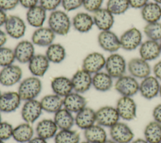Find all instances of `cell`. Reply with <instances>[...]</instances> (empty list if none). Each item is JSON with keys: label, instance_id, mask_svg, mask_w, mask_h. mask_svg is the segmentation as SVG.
Listing matches in <instances>:
<instances>
[{"label": "cell", "instance_id": "cell-26", "mask_svg": "<svg viewBox=\"0 0 161 143\" xmlns=\"http://www.w3.org/2000/svg\"><path fill=\"white\" fill-rule=\"evenodd\" d=\"M50 87L53 93L62 98L73 92L71 79L63 75L53 77L50 82Z\"/></svg>", "mask_w": 161, "mask_h": 143}, {"label": "cell", "instance_id": "cell-45", "mask_svg": "<svg viewBox=\"0 0 161 143\" xmlns=\"http://www.w3.org/2000/svg\"><path fill=\"white\" fill-rule=\"evenodd\" d=\"M19 4V0H0V9L7 12L13 10Z\"/></svg>", "mask_w": 161, "mask_h": 143}, {"label": "cell", "instance_id": "cell-34", "mask_svg": "<svg viewBox=\"0 0 161 143\" xmlns=\"http://www.w3.org/2000/svg\"><path fill=\"white\" fill-rule=\"evenodd\" d=\"M72 112L62 107L53 114V120L58 130L70 129L75 125L74 115Z\"/></svg>", "mask_w": 161, "mask_h": 143}, {"label": "cell", "instance_id": "cell-35", "mask_svg": "<svg viewBox=\"0 0 161 143\" xmlns=\"http://www.w3.org/2000/svg\"><path fill=\"white\" fill-rule=\"evenodd\" d=\"M45 55L50 63L59 64L64 61L67 53L65 47L62 44L53 42L47 47Z\"/></svg>", "mask_w": 161, "mask_h": 143}, {"label": "cell", "instance_id": "cell-6", "mask_svg": "<svg viewBox=\"0 0 161 143\" xmlns=\"http://www.w3.org/2000/svg\"><path fill=\"white\" fill-rule=\"evenodd\" d=\"M119 40L121 49L127 51H134L143 41V33L136 27H131L119 36Z\"/></svg>", "mask_w": 161, "mask_h": 143}, {"label": "cell", "instance_id": "cell-41", "mask_svg": "<svg viewBox=\"0 0 161 143\" xmlns=\"http://www.w3.org/2000/svg\"><path fill=\"white\" fill-rule=\"evenodd\" d=\"M14 127L7 121L0 122V139L4 141L9 140L13 137Z\"/></svg>", "mask_w": 161, "mask_h": 143}, {"label": "cell", "instance_id": "cell-58", "mask_svg": "<svg viewBox=\"0 0 161 143\" xmlns=\"http://www.w3.org/2000/svg\"><path fill=\"white\" fill-rule=\"evenodd\" d=\"M1 114H2V113L0 112V122L2 120V115H1Z\"/></svg>", "mask_w": 161, "mask_h": 143}, {"label": "cell", "instance_id": "cell-1", "mask_svg": "<svg viewBox=\"0 0 161 143\" xmlns=\"http://www.w3.org/2000/svg\"><path fill=\"white\" fill-rule=\"evenodd\" d=\"M48 27L58 36H66L69 33L72 21L67 13L64 10L56 9L50 12L48 16Z\"/></svg>", "mask_w": 161, "mask_h": 143}, {"label": "cell", "instance_id": "cell-2", "mask_svg": "<svg viewBox=\"0 0 161 143\" xmlns=\"http://www.w3.org/2000/svg\"><path fill=\"white\" fill-rule=\"evenodd\" d=\"M43 88L40 78L33 75L26 77L19 83L18 93L23 102L36 99Z\"/></svg>", "mask_w": 161, "mask_h": 143}, {"label": "cell", "instance_id": "cell-52", "mask_svg": "<svg viewBox=\"0 0 161 143\" xmlns=\"http://www.w3.org/2000/svg\"><path fill=\"white\" fill-rule=\"evenodd\" d=\"M7 16L8 14H6V12L0 9V28L3 26H4Z\"/></svg>", "mask_w": 161, "mask_h": 143}, {"label": "cell", "instance_id": "cell-33", "mask_svg": "<svg viewBox=\"0 0 161 143\" xmlns=\"http://www.w3.org/2000/svg\"><path fill=\"white\" fill-rule=\"evenodd\" d=\"M85 140L91 143H103L108 139V134L106 128L95 124L84 130Z\"/></svg>", "mask_w": 161, "mask_h": 143}, {"label": "cell", "instance_id": "cell-16", "mask_svg": "<svg viewBox=\"0 0 161 143\" xmlns=\"http://www.w3.org/2000/svg\"><path fill=\"white\" fill-rule=\"evenodd\" d=\"M22 100L17 91H6L0 95V112L9 114L19 108Z\"/></svg>", "mask_w": 161, "mask_h": 143}, {"label": "cell", "instance_id": "cell-47", "mask_svg": "<svg viewBox=\"0 0 161 143\" xmlns=\"http://www.w3.org/2000/svg\"><path fill=\"white\" fill-rule=\"evenodd\" d=\"M19 4L28 9L39 4V0H19Z\"/></svg>", "mask_w": 161, "mask_h": 143}, {"label": "cell", "instance_id": "cell-4", "mask_svg": "<svg viewBox=\"0 0 161 143\" xmlns=\"http://www.w3.org/2000/svg\"><path fill=\"white\" fill-rule=\"evenodd\" d=\"M115 107L123 121L130 122L137 117V104L133 97L120 96L116 102Z\"/></svg>", "mask_w": 161, "mask_h": 143}, {"label": "cell", "instance_id": "cell-51", "mask_svg": "<svg viewBox=\"0 0 161 143\" xmlns=\"http://www.w3.org/2000/svg\"><path fill=\"white\" fill-rule=\"evenodd\" d=\"M27 143H48L47 140L38 136H34Z\"/></svg>", "mask_w": 161, "mask_h": 143}, {"label": "cell", "instance_id": "cell-55", "mask_svg": "<svg viewBox=\"0 0 161 143\" xmlns=\"http://www.w3.org/2000/svg\"><path fill=\"white\" fill-rule=\"evenodd\" d=\"M152 1L155 2V3H158V4L161 5V0H152Z\"/></svg>", "mask_w": 161, "mask_h": 143}, {"label": "cell", "instance_id": "cell-56", "mask_svg": "<svg viewBox=\"0 0 161 143\" xmlns=\"http://www.w3.org/2000/svg\"><path fill=\"white\" fill-rule=\"evenodd\" d=\"M158 96L160 97L161 98V83H160V90H159V95Z\"/></svg>", "mask_w": 161, "mask_h": 143}, {"label": "cell", "instance_id": "cell-18", "mask_svg": "<svg viewBox=\"0 0 161 143\" xmlns=\"http://www.w3.org/2000/svg\"><path fill=\"white\" fill-rule=\"evenodd\" d=\"M16 61L21 64H28L35 55V45L31 41L22 40L13 48Z\"/></svg>", "mask_w": 161, "mask_h": 143}, {"label": "cell", "instance_id": "cell-25", "mask_svg": "<svg viewBox=\"0 0 161 143\" xmlns=\"http://www.w3.org/2000/svg\"><path fill=\"white\" fill-rule=\"evenodd\" d=\"M75 125L81 130H86L96 124V110L86 106L74 115Z\"/></svg>", "mask_w": 161, "mask_h": 143}, {"label": "cell", "instance_id": "cell-7", "mask_svg": "<svg viewBox=\"0 0 161 143\" xmlns=\"http://www.w3.org/2000/svg\"><path fill=\"white\" fill-rule=\"evenodd\" d=\"M110 139L116 143H131L135 139L131 127L125 121L119 120L109 129Z\"/></svg>", "mask_w": 161, "mask_h": 143}, {"label": "cell", "instance_id": "cell-46", "mask_svg": "<svg viewBox=\"0 0 161 143\" xmlns=\"http://www.w3.org/2000/svg\"><path fill=\"white\" fill-rule=\"evenodd\" d=\"M152 116L153 120L161 124V103L157 104L152 109Z\"/></svg>", "mask_w": 161, "mask_h": 143}, {"label": "cell", "instance_id": "cell-3", "mask_svg": "<svg viewBox=\"0 0 161 143\" xmlns=\"http://www.w3.org/2000/svg\"><path fill=\"white\" fill-rule=\"evenodd\" d=\"M104 70L116 80L126 74L127 61L125 57L118 52L110 53L106 58Z\"/></svg>", "mask_w": 161, "mask_h": 143}, {"label": "cell", "instance_id": "cell-10", "mask_svg": "<svg viewBox=\"0 0 161 143\" xmlns=\"http://www.w3.org/2000/svg\"><path fill=\"white\" fill-rule=\"evenodd\" d=\"M96 124L109 129L121 119L115 106L104 105L96 110Z\"/></svg>", "mask_w": 161, "mask_h": 143}, {"label": "cell", "instance_id": "cell-48", "mask_svg": "<svg viewBox=\"0 0 161 143\" xmlns=\"http://www.w3.org/2000/svg\"><path fill=\"white\" fill-rule=\"evenodd\" d=\"M130 8L134 9H142L147 3L149 2L148 0H128Z\"/></svg>", "mask_w": 161, "mask_h": 143}, {"label": "cell", "instance_id": "cell-32", "mask_svg": "<svg viewBox=\"0 0 161 143\" xmlns=\"http://www.w3.org/2000/svg\"><path fill=\"white\" fill-rule=\"evenodd\" d=\"M43 111L49 114H55L63 107V98L52 93L44 95L40 100Z\"/></svg>", "mask_w": 161, "mask_h": 143}, {"label": "cell", "instance_id": "cell-49", "mask_svg": "<svg viewBox=\"0 0 161 143\" xmlns=\"http://www.w3.org/2000/svg\"><path fill=\"white\" fill-rule=\"evenodd\" d=\"M152 75L161 82V60L156 62L152 67Z\"/></svg>", "mask_w": 161, "mask_h": 143}, {"label": "cell", "instance_id": "cell-54", "mask_svg": "<svg viewBox=\"0 0 161 143\" xmlns=\"http://www.w3.org/2000/svg\"><path fill=\"white\" fill-rule=\"evenodd\" d=\"M103 143H116L114 140H113L111 139H106L104 142Z\"/></svg>", "mask_w": 161, "mask_h": 143}, {"label": "cell", "instance_id": "cell-50", "mask_svg": "<svg viewBox=\"0 0 161 143\" xmlns=\"http://www.w3.org/2000/svg\"><path fill=\"white\" fill-rule=\"evenodd\" d=\"M8 41V35L4 30L0 28V47L4 46Z\"/></svg>", "mask_w": 161, "mask_h": 143}, {"label": "cell", "instance_id": "cell-42", "mask_svg": "<svg viewBox=\"0 0 161 143\" xmlns=\"http://www.w3.org/2000/svg\"><path fill=\"white\" fill-rule=\"evenodd\" d=\"M104 0H83L82 7L88 13H93L102 8Z\"/></svg>", "mask_w": 161, "mask_h": 143}, {"label": "cell", "instance_id": "cell-17", "mask_svg": "<svg viewBox=\"0 0 161 143\" xmlns=\"http://www.w3.org/2000/svg\"><path fill=\"white\" fill-rule=\"evenodd\" d=\"M92 75L82 68L77 70L70 78L73 91L84 94L92 87Z\"/></svg>", "mask_w": 161, "mask_h": 143}, {"label": "cell", "instance_id": "cell-30", "mask_svg": "<svg viewBox=\"0 0 161 143\" xmlns=\"http://www.w3.org/2000/svg\"><path fill=\"white\" fill-rule=\"evenodd\" d=\"M35 133L32 124L23 122L14 127L12 138L18 143H27L34 137Z\"/></svg>", "mask_w": 161, "mask_h": 143}, {"label": "cell", "instance_id": "cell-53", "mask_svg": "<svg viewBox=\"0 0 161 143\" xmlns=\"http://www.w3.org/2000/svg\"><path fill=\"white\" fill-rule=\"evenodd\" d=\"M131 143H148L143 137V138H136V139H134Z\"/></svg>", "mask_w": 161, "mask_h": 143}, {"label": "cell", "instance_id": "cell-13", "mask_svg": "<svg viewBox=\"0 0 161 143\" xmlns=\"http://www.w3.org/2000/svg\"><path fill=\"white\" fill-rule=\"evenodd\" d=\"M161 82L152 74L141 80L139 83L140 95L145 100H151L159 95Z\"/></svg>", "mask_w": 161, "mask_h": 143}, {"label": "cell", "instance_id": "cell-15", "mask_svg": "<svg viewBox=\"0 0 161 143\" xmlns=\"http://www.w3.org/2000/svg\"><path fill=\"white\" fill-rule=\"evenodd\" d=\"M106 58L100 52H91L83 58L82 68L92 75L102 71L104 69Z\"/></svg>", "mask_w": 161, "mask_h": 143}, {"label": "cell", "instance_id": "cell-39", "mask_svg": "<svg viewBox=\"0 0 161 143\" xmlns=\"http://www.w3.org/2000/svg\"><path fill=\"white\" fill-rule=\"evenodd\" d=\"M143 33L147 39L159 42L161 40V23L158 21L146 23L143 27Z\"/></svg>", "mask_w": 161, "mask_h": 143}, {"label": "cell", "instance_id": "cell-21", "mask_svg": "<svg viewBox=\"0 0 161 143\" xmlns=\"http://www.w3.org/2000/svg\"><path fill=\"white\" fill-rule=\"evenodd\" d=\"M139 56L150 62L157 60L161 55L158 41L152 40L143 41L138 48Z\"/></svg>", "mask_w": 161, "mask_h": 143}, {"label": "cell", "instance_id": "cell-14", "mask_svg": "<svg viewBox=\"0 0 161 143\" xmlns=\"http://www.w3.org/2000/svg\"><path fill=\"white\" fill-rule=\"evenodd\" d=\"M43 109L37 99L24 101L21 109V117L23 122L33 124L41 116Z\"/></svg>", "mask_w": 161, "mask_h": 143}, {"label": "cell", "instance_id": "cell-5", "mask_svg": "<svg viewBox=\"0 0 161 143\" xmlns=\"http://www.w3.org/2000/svg\"><path fill=\"white\" fill-rule=\"evenodd\" d=\"M139 83L136 78L125 74L116 79L113 88L120 96L133 97L138 93Z\"/></svg>", "mask_w": 161, "mask_h": 143}, {"label": "cell", "instance_id": "cell-29", "mask_svg": "<svg viewBox=\"0 0 161 143\" xmlns=\"http://www.w3.org/2000/svg\"><path fill=\"white\" fill-rule=\"evenodd\" d=\"M47 11L40 5H36L27 9L26 13V20L28 25L35 28L43 26L47 19Z\"/></svg>", "mask_w": 161, "mask_h": 143}, {"label": "cell", "instance_id": "cell-11", "mask_svg": "<svg viewBox=\"0 0 161 143\" xmlns=\"http://www.w3.org/2000/svg\"><path fill=\"white\" fill-rule=\"evenodd\" d=\"M99 47L109 53H116L121 48L119 36L111 29L100 31L97 37Z\"/></svg>", "mask_w": 161, "mask_h": 143}, {"label": "cell", "instance_id": "cell-60", "mask_svg": "<svg viewBox=\"0 0 161 143\" xmlns=\"http://www.w3.org/2000/svg\"><path fill=\"white\" fill-rule=\"evenodd\" d=\"M159 45H160V51H161V40L159 41Z\"/></svg>", "mask_w": 161, "mask_h": 143}, {"label": "cell", "instance_id": "cell-59", "mask_svg": "<svg viewBox=\"0 0 161 143\" xmlns=\"http://www.w3.org/2000/svg\"><path fill=\"white\" fill-rule=\"evenodd\" d=\"M0 143H5V141H4V140H3L2 139H0Z\"/></svg>", "mask_w": 161, "mask_h": 143}, {"label": "cell", "instance_id": "cell-38", "mask_svg": "<svg viewBox=\"0 0 161 143\" xmlns=\"http://www.w3.org/2000/svg\"><path fill=\"white\" fill-rule=\"evenodd\" d=\"M130 8L128 0H108L106 6L114 16L125 14Z\"/></svg>", "mask_w": 161, "mask_h": 143}, {"label": "cell", "instance_id": "cell-37", "mask_svg": "<svg viewBox=\"0 0 161 143\" xmlns=\"http://www.w3.org/2000/svg\"><path fill=\"white\" fill-rule=\"evenodd\" d=\"M55 143H79L80 134L72 129L58 130L53 137Z\"/></svg>", "mask_w": 161, "mask_h": 143}, {"label": "cell", "instance_id": "cell-62", "mask_svg": "<svg viewBox=\"0 0 161 143\" xmlns=\"http://www.w3.org/2000/svg\"><path fill=\"white\" fill-rule=\"evenodd\" d=\"M159 143H161V142H159Z\"/></svg>", "mask_w": 161, "mask_h": 143}, {"label": "cell", "instance_id": "cell-23", "mask_svg": "<svg viewBox=\"0 0 161 143\" xmlns=\"http://www.w3.org/2000/svg\"><path fill=\"white\" fill-rule=\"evenodd\" d=\"M72 26L80 33L89 32L94 26L92 14L88 12H79L72 18Z\"/></svg>", "mask_w": 161, "mask_h": 143}, {"label": "cell", "instance_id": "cell-27", "mask_svg": "<svg viewBox=\"0 0 161 143\" xmlns=\"http://www.w3.org/2000/svg\"><path fill=\"white\" fill-rule=\"evenodd\" d=\"M35 131L37 136L48 140L55 137L58 128L53 119H43L36 124Z\"/></svg>", "mask_w": 161, "mask_h": 143}, {"label": "cell", "instance_id": "cell-9", "mask_svg": "<svg viewBox=\"0 0 161 143\" xmlns=\"http://www.w3.org/2000/svg\"><path fill=\"white\" fill-rule=\"evenodd\" d=\"M127 72L137 80H142L150 75L152 67L148 61L139 57H134L127 61Z\"/></svg>", "mask_w": 161, "mask_h": 143}, {"label": "cell", "instance_id": "cell-22", "mask_svg": "<svg viewBox=\"0 0 161 143\" xmlns=\"http://www.w3.org/2000/svg\"><path fill=\"white\" fill-rule=\"evenodd\" d=\"M55 36L50 28L42 26L36 28L32 33L31 41L35 46L47 48L53 43Z\"/></svg>", "mask_w": 161, "mask_h": 143}, {"label": "cell", "instance_id": "cell-57", "mask_svg": "<svg viewBox=\"0 0 161 143\" xmlns=\"http://www.w3.org/2000/svg\"><path fill=\"white\" fill-rule=\"evenodd\" d=\"M79 143H91V142H88V141H87V140H84V141H82V142H80Z\"/></svg>", "mask_w": 161, "mask_h": 143}, {"label": "cell", "instance_id": "cell-43", "mask_svg": "<svg viewBox=\"0 0 161 143\" xmlns=\"http://www.w3.org/2000/svg\"><path fill=\"white\" fill-rule=\"evenodd\" d=\"M83 0H62L61 6L64 11L70 12L82 6Z\"/></svg>", "mask_w": 161, "mask_h": 143}, {"label": "cell", "instance_id": "cell-31", "mask_svg": "<svg viewBox=\"0 0 161 143\" xmlns=\"http://www.w3.org/2000/svg\"><path fill=\"white\" fill-rule=\"evenodd\" d=\"M142 18L146 23L160 21L161 19V5L153 2H148L140 9Z\"/></svg>", "mask_w": 161, "mask_h": 143}, {"label": "cell", "instance_id": "cell-8", "mask_svg": "<svg viewBox=\"0 0 161 143\" xmlns=\"http://www.w3.org/2000/svg\"><path fill=\"white\" fill-rule=\"evenodd\" d=\"M4 28L8 36L13 39L19 40L25 34L26 24L20 16L15 14H10L7 16Z\"/></svg>", "mask_w": 161, "mask_h": 143}, {"label": "cell", "instance_id": "cell-28", "mask_svg": "<svg viewBox=\"0 0 161 143\" xmlns=\"http://www.w3.org/2000/svg\"><path fill=\"white\" fill-rule=\"evenodd\" d=\"M114 78L105 70L100 71L92 75V87L96 91L106 92L114 87Z\"/></svg>", "mask_w": 161, "mask_h": 143}, {"label": "cell", "instance_id": "cell-61", "mask_svg": "<svg viewBox=\"0 0 161 143\" xmlns=\"http://www.w3.org/2000/svg\"><path fill=\"white\" fill-rule=\"evenodd\" d=\"M1 93H2V92H1V89H0V95H1Z\"/></svg>", "mask_w": 161, "mask_h": 143}, {"label": "cell", "instance_id": "cell-40", "mask_svg": "<svg viewBox=\"0 0 161 143\" xmlns=\"http://www.w3.org/2000/svg\"><path fill=\"white\" fill-rule=\"evenodd\" d=\"M16 61L13 49L3 46L0 47V67L3 68L11 64Z\"/></svg>", "mask_w": 161, "mask_h": 143}, {"label": "cell", "instance_id": "cell-19", "mask_svg": "<svg viewBox=\"0 0 161 143\" xmlns=\"http://www.w3.org/2000/svg\"><path fill=\"white\" fill-rule=\"evenodd\" d=\"M50 62L45 54H35L28 63V67L31 75L41 78L49 69Z\"/></svg>", "mask_w": 161, "mask_h": 143}, {"label": "cell", "instance_id": "cell-12", "mask_svg": "<svg viewBox=\"0 0 161 143\" xmlns=\"http://www.w3.org/2000/svg\"><path fill=\"white\" fill-rule=\"evenodd\" d=\"M23 77V70L17 65H10L1 68L0 70V85L3 87H13L19 83Z\"/></svg>", "mask_w": 161, "mask_h": 143}, {"label": "cell", "instance_id": "cell-24", "mask_svg": "<svg viewBox=\"0 0 161 143\" xmlns=\"http://www.w3.org/2000/svg\"><path fill=\"white\" fill-rule=\"evenodd\" d=\"M87 103L83 94L74 91L63 98V107L74 114L86 107Z\"/></svg>", "mask_w": 161, "mask_h": 143}, {"label": "cell", "instance_id": "cell-36", "mask_svg": "<svg viewBox=\"0 0 161 143\" xmlns=\"http://www.w3.org/2000/svg\"><path fill=\"white\" fill-rule=\"evenodd\" d=\"M143 138L148 143L161 142V124L152 120L148 122L143 129Z\"/></svg>", "mask_w": 161, "mask_h": 143}, {"label": "cell", "instance_id": "cell-44", "mask_svg": "<svg viewBox=\"0 0 161 143\" xmlns=\"http://www.w3.org/2000/svg\"><path fill=\"white\" fill-rule=\"evenodd\" d=\"M61 3L62 0H39V5L49 12L57 9L58 7L61 5Z\"/></svg>", "mask_w": 161, "mask_h": 143}, {"label": "cell", "instance_id": "cell-20", "mask_svg": "<svg viewBox=\"0 0 161 143\" xmlns=\"http://www.w3.org/2000/svg\"><path fill=\"white\" fill-rule=\"evenodd\" d=\"M94 26L99 31L110 30L114 23V16L106 8H101L92 14Z\"/></svg>", "mask_w": 161, "mask_h": 143}]
</instances>
